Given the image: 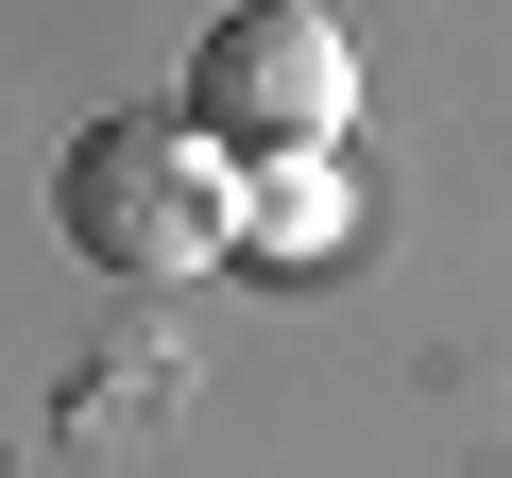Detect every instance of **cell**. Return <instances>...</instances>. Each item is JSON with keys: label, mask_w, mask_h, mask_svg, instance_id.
Returning <instances> with one entry per match:
<instances>
[{"label": "cell", "mask_w": 512, "mask_h": 478, "mask_svg": "<svg viewBox=\"0 0 512 478\" xmlns=\"http://www.w3.org/2000/svg\"><path fill=\"white\" fill-rule=\"evenodd\" d=\"M171 120H188L222 171H325L342 120H359V52H342L325 0H239V18H205Z\"/></svg>", "instance_id": "cell-2"}, {"label": "cell", "mask_w": 512, "mask_h": 478, "mask_svg": "<svg viewBox=\"0 0 512 478\" xmlns=\"http://www.w3.org/2000/svg\"><path fill=\"white\" fill-rule=\"evenodd\" d=\"M52 222H69V257L120 274V291H188L222 239H239V171L171 120V103H120L52 154Z\"/></svg>", "instance_id": "cell-1"}]
</instances>
